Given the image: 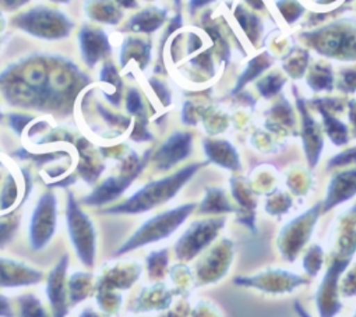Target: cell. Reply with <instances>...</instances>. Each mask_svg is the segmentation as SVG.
I'll return each instance as SVG.
<instances>
[{
    "instance_id": "1",
    "label": "cell",
    "mask_w": 356,
    "mask_h": 317,
    "mask_svg": "<svg viewBox=\"0 0 356 317\" xmlns=\"http://www.w3.org/2000/svg\"><path fill=\"white\" fill-rule=\"evenodd\" d=\"M199 165H191L186 170H182L181 172H177L175 177L166 178L159 182H154L144 189H141L138 193H136L129 202L124 204L108 210V213H143L149 209H154L155 206L166 202L170 199L177 190L181 189V186L197 171Z\"/></svg>"
},
{
    "instance_id": "2",
    "label": "cell",
    "mask_w": 356,
    "mask_h": 317,
    "mask_svg": "<svg viewBox=\"0 0 356 317\" xmlns=\"http://www.w3.org/2000/svg\"><path fill=\"white\" fill-rule=\"evenodd\" d=\"M193 210V206H182L181 209L165 213L162 216H158L149 221H147L116 253V256H120L123 253H127L129 250H133L136 247L158 242L166 236H169L172 232L176 231L186 217Z\"/></svg>"
},
{
    "instance_id": "3",
    "label": "cell",
    "mask_w": 356,
    "mask_h": 317,
    "mask_svg": "<svg viewBox=\"0 0 356 317\" xmlns=\"http://www.w3.org/2000/svg\"><path fill=\"white\" fill-rule=\"evenodd\" d=\"M67 222L77 254L86 266H92L95 254V232L91 221L81 213L72 196L67 207Z\"/></svg>"
},
{
    "instance_id": "4",
    "label": "cell",
    "mask_w": 356,
    "mask_h": 317,
    "mask_svg": "<svg viewBox=\"0 0 356 317\" xmlns=\"http://www.w3.org/2000/svg\"><path fill=\"white\" fill-rule=\"evenodd\" d=\"M56 224V210L55 199L51 195H47L41 199L37 211L31 221V245L34 249L44 247L55 232Z\"/></svg>"
},
{
    "instance_id": "5",
    "label": "cell",
    "mask_w": 356,
    "mask_h": 317,
    "mask_svg": "<svg viewBox=\"0 0 356 317\" xmlns=\"http://www.w3.org/2000/svg\"><path fill=\"white\" fill-rule=\"evenodd\" d=\"M69 257L63 256L60 263L52 271L48 281V295L54 307L55 317H65L67 311V285H66V270Z\"/></svg>"
},
{
    "instance_id": "6",
    "label": "cell",
    "mask_w": 356,
    "mask_h": 317,
    "mask_svg": "<svg viewBox=\"0 0 356 317\" xmlns=\"http://www.w3.org/2000/svg\"><path fill=\"white\" fill-rule=\"evenodd\" d=\"M41 278V273L29 268L22 263L0 259V286H20L35 284Z\"/></svg>"
},
{
    "instance_id": "7",
    "label": "cell",
    "mask_w": 356,
    "mask_h": 317,
    "mask_svg": "<svg viewBox=\"0 0 356 317\" xmlns=\"http://www.w3.org/2000/svg\"><path fill=\"white\" fill-rule=\"evenodd\" d=\"M191 149V136L189 134H176L172 137L158 152L156 158L163 165L175 164L188 155ZM168 168V167H165Z\"/></svg>"
},
{
    "instance_id": "8",
    "label": "cell",
    "mask_w": 356,
    "mask_h": 317,
    "mask_svg": "<svg viewBox=\"0 0 356 317\" xmlns=\"http://www.w3.org/2000/svg\"><path fill=\"white\" fill-rule=\"evenodd\" d=\"M22 304V317H47L45 309L41 302L33 295H26L20 298Z\"/></svg>"
},
{
    "instance_id": "9",
    "label": "cell",
    "mask_w": 356,
    "mask_h": 317,
    "mask_svg": "<svg viewBox=\"0 0 356 317\" xmlns=\"http://www.w3.org/2000/svg\"><path fill=\"white\" fill-rule=\"evenodd\" d=\"M90 279H91L90 275H83V274H79V273L70 279V288H72V292H73V296H72L73 303L86 298L84 296L86 295L84 289L88 288Z\"/></svg>"
},
{
    "instance_id": "10",
    "label": "cell",
    "mask_w": 356,
    "mask_h": 317,
    "mask_svg": "<svg viewBox=\"0 0 356 317\" xmlns=\"http://www.w3.org/2000/svg\"><path fill=\"white\" fill-rule=\"evenodd\" d=\"M15 231L16 225L13 224H0V246L8 243L12 239Z\"/></svg>"
},
{
    "instance_id": "11",
    "label": "cell",
    "mask_w": 356,
    "mask_h": 317,
    "mask_svg": "<svg viewBox=\"0 0 356 317\" xmlns=\"http://www.w3.org/2000/svg\"><path fill=\"white\" fill-rule=\"evenodd\" d=\"M0 316H3V317H12L13 316V311L9 306V300L6 298H3L2 295H0Z\"/></svg>"
},
{
    "instance_id": "12",
    "label": "cell",
    "mask_w": 356,
    "mask_h": 317,
    "mask_svg": "<svg viewBox=\"0 0 356 317\" xmlns=\"http://www.w3.org/2000/svg\"><path fill=\"white\" fill-rule=\"evenodd\" d=\"M129 109H130V112H137L140 109V99H138V97H137V94L134 91L130 94Z\"/></svg>"
},
{
    "instance_id": "13",
    "label": "cell",
    "mask_w": 356,
    "mask_h": 317,
    "mask_svg": "<svg viewBox=\"0 0 356 317\" xmlns=\"http://www.w3.org/2000/svg\"><path fill=\"white\" fill-rule=\"evenodd\" d=\"M209 2H211V0H192V8L195 9V8H199V6H203V5H206V3H209Z\"/></svg>"
},
{
    "instance_id": "14",
    "label": "cell",
    "mask_w": 356,
    "mask_h": 317,
    "mask_svg": "<svg viewBox=\"0 0 356 317\" xmlns=\"http://www.w3.org/2000/svg\"><path fill=\"white\" fill-rule=\"evenodd\" d=\"M295 310H298V313L300 314V317H310L309 314H306V313H305V310L302 309V306H300L299 303H295Z\"/></svg>"
},
{
    "instance_id": "15",
    "label": "cell",
    "mask_w": 356,
    "mask_h": 317,
    "mask_svg": "<svg viewBox=\"0 0 356 317\" xmlns=\"http://www.w3.org/2000/svg\"><path fill=\"white\" fill-rule=\"evenodd\" d=\"M81 317H98L95 313H92V311H90V310H87V311H84L83 314H81Z\"/></svg>"
},
{
    "instance_id": "16",
    "label": "cell",
    "mask_w": 356,
    "mask_h": 317,
    "mask_svg": "<svg viewBox=\"0 0 356 317\" xmlns=\"http://www.w3.org/2000/svg\"><path fill=\"white\" fill-rule=\"evenodd\" d=\"M181 2V0H176V3H179Z\"/></svg>"
}]
</instances>
